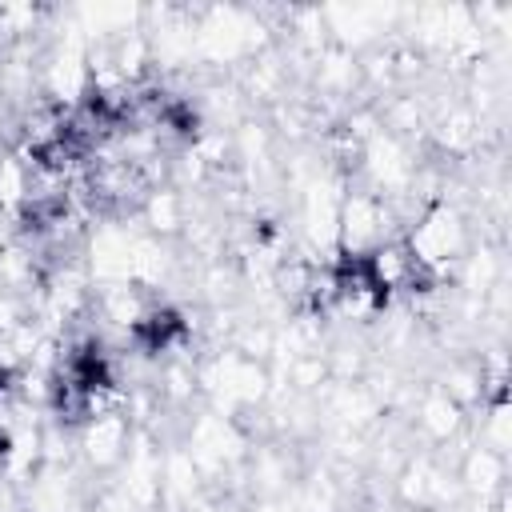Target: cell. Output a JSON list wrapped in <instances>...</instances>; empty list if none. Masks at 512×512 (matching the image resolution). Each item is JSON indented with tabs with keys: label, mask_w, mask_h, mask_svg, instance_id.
Instances as JSON below:
<instances>
[{
	"label": "cell",
	"mask_w": 512,
	"mask_h": 512,
	"mask_svg": "<svg viewBox=\"0 0 512 512\" xmlns=\"http://www.w3.org/2000/svg\"><path fill=\"white\" fill-rule=\"evenodd\" d=\"M112 380L116 376H112V360H108L104 344L96 336H88V340L68 348V356L60 364V376L52 384V404H56L60 416L80 420V416L92 412L96 396L112 388Z\"/></svg>",
	"instance_id": "1"
},
{
	"label": "cell",
	"mask_w": 512,
	"mask_h": 512,
	"mask_svg": "<svg viewBox=\"0 0 512 512\" xmlns=\"http://www.w3.org/2000/svg\"><path fill=\"white\" fill-rule=\"evenodd\" d=\"M128 336H132V344H136L144 356H156V352H168L172 344H180V340L188 336V324H184V316H180L176 308L160 304V308L140 312V316L128 324Z\"/></svg>",
	"instance_id": "2"
}]
</instances>
